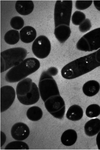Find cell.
I'll list each match as a JSON object with an SVG mask.
<instances>
[{"label":"cell","instance_id":"19","mask_svg":"<svg viewBox=\"0 0 100 150\" xmlns=\"http://www.w3.org/2000/svg\"><path fill=\"white\" fill-rule=\"evenodd\" d=\"M5 150H29V146L27 143L23 142V141L16 140L12 141L8 143Z\"/></svg>","mask_w":100,"mask_h":150},{"label":"cell","instance_id":"4","mask_svg":"<svg viewBox=\"0 0 100 150\" xmlns=\"http://www.w3.org/2000/svg\"><path fill=\"white\" fill-rule=\"evenodd\" d=\"M17 98L23 105H33L40 98L39 87L29 78H26L18 83L16 89Z\"/></svg>","mask_w":100,"mask_h":150},{"label":"cell","instance_id":"21","mask_svg":"<svg viewBox=\"0 0 100 150\" xmlns=\"http://www.w3.org/2000/svg\"><path fill=\"white\" fill-rule=\"evenodd\" d=\"M86 19L84 13L80 11H76L71 17L72 23L75 25H79Z\"/></svg>","mask_w":100,"mask_h":150},{"label":"cell","instance_id":"13","mask_svg":"<svg viewBox=\"0 0 100 150\" xmlns=\"http://www.w3.org/2000/svg\"><path fill=\"white\" fill-rule=\"evenodd\" d=\"M85 133L88 137H93L98 134L100 131V120L94 118L90 120L85 124Z\"/></svg>","mask_w":100,"mask_h":150},{"label":"cell","instance_id":"1","mask_svg":"<svg viewBox=\"0 0 100 150\" xmlns=\"http://www.w3.org/2000/svg\"><path fill=\"white\" fill-rule=\"evenodd\" d=\"M73 1L70 0H58L54 10V34L58 41L64 43L71 34L70 27Z\"/></svg>","mask_w":100,"mask_h":150},{"label":"cell","instance_id":"14","mask_svg":"<svg viewBox=\"0 0 100 150\" xmlns=\"http://www.w3.org/2000/svg\"><path fill=\"white\" fill-rule=\"evenodd\" d=\"M100 90V84L97 81L92 80L86 82L83 85L82 91L84 94L88 97L96 96Z\"/></svg>","mask_w":100,"mask_h":150},{"label":"cell","instance_id":"17","mask_svg":"<svg viewBox=\"0 0 100 150\" xmlns=\"http://www.w3.org/2000/svg\"><path fill=\"white\" fill-rule=\"evenodd\" d=\"M27 118L32 121H38L42 118L43 112L39 107L33 106L30 107L26 112Z\"/></svg>","mask_w":100,"mask_h":150},{"label":"cell","instance_id":"23","mask_svg":"<svg viewBox=\"0 0 100 150\" xmlns=\"http://www.w3.org/2000/svg\"><path fill=\"white\" fill-rule=\"evenodd\" d=\"M93 1H77L75 3V7L79 10H84L87 9L91 6Z\"/></svg>","mask_w":100,"mask_h":150},{"label":"cell","instance_id":"8","mask_svg":"<svg viewBox=\"0 0 100 150\" xmlns=\"http://www.w3.org/2000/svg\"><path fill=\"white\" fill-rule=\"evenodd\" d=\"M51 48L50 40L45 35L39 36L32 44V52L36 57L40 59H43L48 57Z\"/></svg>","mask_w":100,"mask_h":150},{"label":"cell","instance_id":"18","mask_svg":"<svg viewBox=\"0 0 100 150\" xmlns=\"http://www.w3.org/2000/svg\"><path fill=\"white\" fill-rule=\"evenodd\" d=\"M5 42L10 45H14L18 43L20 40V33L15 29L8 31L4 37Z\"/></svg>","mask_w":100,"mask_h":150},{"label":"cell","instance_id":"26","mask_svg":"<svg viewBox=\"0 0 100 150\" xmlns=\"http://www.w3.org/2000/svg\"><path fill=\"white\" fill-rule=\"evenodd\" d=\"M93 4L94 6L96 7L97 10L100 12V1H93Z\"/></svg>","mask_w":100,"mask_h":150},{"label":"cell","instance_id":"24","mask_svg":"<svg viewBox=\"0 0 100 150\" xmlns=\"http://www.w3.org/2000/svg\"><path fill=\"white\" fill-rule=\"evenodd\" d=\"M92 26L91 21L89 19L87 18L82 23L79 25V30L82 33H85L90 30Z\"/></svg>","mask_w":100,"mask_h":150},{"label":"cell","instance_id":"22","mask_svg":"<svg viewBox=\"0 0 100 150\" xmlns=\"http://www.w3.org/2000/svg\"><path fill=\"white\" fill-rule=\"evenodd\" d=\"M10 25L13 29L18 30L22 29L24 25V21L20 16H15L11 19L10 22Z\"/></svg>","mask_w":100,"mask_h":150},{"label":"cell","instance_id":"6","mask_svg":"<svg viewBox=\"0 0 100 150\" xmlns=\"http://www.w3.org/2000/svg\"><path fill=\"white\" fill-rule=\"evenodd\" d=\"M40 96L43 102L60 94L57 84L47 70L42 72L38 84Z\"/></svg>","mask_w":100,"mask_h":150},{"label":"cell","instance_id":"12","mask_svg":"<svg viewBox=\"0 0 100 150\" xmlns=\"http://www.w3.org/2000/svg\"><path fill=\"white\" fill-rule=\"evenodd\" d=\"M20 40L25 43H30L34 41L37 37V32L31 26H26L20 32Z\"/></svg>","mask_w":100,"mask_h":150},{"label":"cell","instance_id":"15","mask_svg":"<svg viewBox=\"0 0 100 150\" xmlns=\"http://www.w3.org/2000/svg\"><path fill=\"white\" fill-rule=\"evenodd\" d=\"M77 138V132L72 129H69L63 133L61 137V141L64 146H71L76 143Z\"/></svg>","mask_w":100,"mask_h":150},{"label":"cell","instance_id":"9","mask_svg":"<svg viewBox=\"0 0 100 150\" xmlns=\"http://www.w3.org/2000/svg\"><path fill=\"white\" fill-rule=\"evenodd\" d=\"M16 96L15 89L9 85L1 88V112L8 110L15 101Z\"/></svg>","mask_w":100,"mask_h":150},{"label":"cell","instance_id":"20","mask_svg":"<svg viewBox=\"0 0 100 150\" xmlns=\"http://www.w3.org/2000/svg\"><path fill=\"white\" fill-rule=\"evenodd\" d=\"M86 115L89 118H95L100 115V106L97 104L89 105L86 110Z\"/></svg>","mask_w":100,"mask_h":150},{"label":"cell","instance_id":"27","mask_svg":"<svg viewBox=\"0 0 100 150\" xmlns=\"http://www.w3.org/2000/svg\"><path fill=\"white\" fill-rule=\"evenodd\" d=\"M96 144L98 149L100 150V131L98 133L96 137Z\"/></svg>","mask_w":100,"mask_h":150},{"label":"cell","instance_id":"5","mask_svg":"<svg viewBox=\"0 0 100 150\" xmlns=\"http://www.w3.org/2000/svg\"><path fill=\"white\" fill-rule=\"evenodd\" d=\"M26 49L23 47L9 48L1 53V73H3L19 64L27 55Z\"/></svg>","mask_w":100,"mask_h":150},{"label":"cell","instance_id":"2","mask_svg":"<svg viewBox=\"0 0 100 150\" xmlns=\"http://www.w3.org/2000/svg\"><path fill=\"white\" fill-rule=\"evenodd\" d=\"M100 67V48L65 65L61 70L62 76L66 79L77 78Z\"/></svg>","mask_w":100,"mask_h":150},{"label":"cell","instance_id":"10","mask_svg":"<svg viewBox=\"0 0 100 150\" xmlns=\"http://www.w3.org/2000/svg\"><path fill=\"white\" fill-rule=\"evenodd\" d=\"M11 134L12 138L16 140L23 141L29 136L30 129L25 123L17 122L11 128Z\"/></svg>","mask_w":100,"mask_h":150},{"label":"cell","instance_id":"16","mask_svg":"<svg viewBox=\"0 0 100 150\" xmlns=\"http://www.w3.org/2000/svg\"><path fill=\"white\" fill-rule=\"evenodd\" d=\"M83 110L80 106L74 104L69 107L66 113V117L70 120L77 121L83 116Z\"/></svg>","mask_w":100,"mask_h":150},{"label":"cell","instance_id":"7","mask_svg":"<svg viewBox=\"0 0 100 150\" xmlns=\"http://www.w3.org/2000/svg\"><path fill=\"white\" fill-rule=\"evenodd\" d=\"M76 48L82 52H91L100 48V28L88 32L77 42Z\"/></svg>","mask_w":100,"mask_h":150},{"label":"cell","instance_id":"3","mask_svg":"<svg viewBox=\"0 0 100 150\" xmlns=\"http://www.w3.org/2000/svg\"><path fill=\"white\" fill-rule=\"evenodd\" d=\"M40 67V63L37 59L34 57L26 59L6 73L5 76V80L9 83L19 82L35 73Z\"/></svg>","mask_w":100,"mask_h":150},{"label":"cell","instance_id":"25","mask_svg":"<svg viewBox=\"0 0 100 150\" xmlns=\"http://www.w3.org/2000/svg\"><path fill=\"white\" fill-rule=\"evenodd\" d=\"M6 137L4 132H1V147L4 145L6 141Z\"/></svg>","mask_w":100,"mask_h":150},{"label":"cell","instance_id":"11","mask_svg":"<svg viewBox=\"0 0 100 150\" xmlns=\"http://www.w3.org/2000/svg\"><path fill=\"white\" fill-rule=\"evenodd\" d=\"M34 4L31 0H19L16 1L15 8L16 11L22 16H28L33 12Z\"/></svg>","mask_w":100,"mask_h":150}]
</instances>
